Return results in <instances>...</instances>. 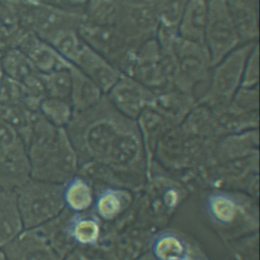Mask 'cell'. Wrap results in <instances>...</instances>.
Here are the masks:
<instances>
[{"label":"cell","instance_id":"obj_2","mask_svg":"<svg viewBox=\"0 0 260 260\" xmlns=\"http://www.w3.org/2000/svg\"><path fill=\"white\" fill-rule=\"evenodd\" d=\"M258 41L241 44L211 67L208 84L197 103L213 112L228 108L237 90L241 87L246 59Z\"/></svg>","mask_w":260,"mask_h":260},{"label":"cell","instance_id":"obj_27","mask_svg":"<svg viewBox=\"0 0 260 260\" xmlns=\"http://www.w3.org/2000/svg\"><path fill=\"white\" fill-rule=\"evenodd\" d=\"M61 5L70 9H82L88 0H60Z\"/></svg>","mask_w":260,"mask_h":260},{"label":"cell","instance_id":"obj_5","mask_svg":"<svg viewBox=\"0 0 260 260\" xmlns=\"http://www.w3.org/2000/svg\"><path fill=\"white\" fill-rule=\"evenodd\" d=\"M127 75L154 93L173 87V53L162 51L156 39L152 38L137 48Z\"/></svg>","mask_w":260,"mask_h":260},{"label":"cell","instance_id":"obj_14","mask_svg":"<svg viewBox=\"0 0 260 260\" xmlns=\"http://www.w3.org/2000/svg\"><path fill=\"white\" fill-rule=\"evenodd\" d=\"M226 3L242 44L258 41L259 0H226Z\"/></svg>","mask_w":260,"mask_h":260},{"label":"cell","instance_id":"obj_6","mask_svg":"<svg viewBox=\"0 0 260 260\" xmlns=\"http://www.w3.org/2000/svg\"><path fill=\"white\" fill-rule=\"evenodd\" d=\"M77 31L89 47L105 57L123 74L128 73L139 46L131 42L120 27L82 20Z\"/></svg>","mask_w":260,"mask_h":260},{"label":"cell","instance_id":"obj_30","mask_svg":"<svg viewBox=\"0 0 260 260\" xmlns=\"http://www.w3.org/2000/svg\"><path fill=\"white\" fill-rule=\"evenodd\" d=\"M177 260H189L186 256H184V257H182V258H179V259H177Z\"/></svg>","mask_w":260,"mask_h":260},{"label":"cell","instance_id":"obj_17","mask_svg":"<svg viewBox=\"0 0 260 260\" xmlns=\"http://www.w3.org/2000/svg\"><path fill=\"white\" fill-rule=\"evenodd\" d=\"M124 3L122 0H88L82 8L83 20L102 25H118Z\"/></svg>","mask_w":260,"mask_h":260},{"label":"cell","instance_id":"obj_1","mask_svg":"<svg viewBox=\"0 0 260 260\" xmlns=\"http://www.w3.org/2000/svg\"><path fill=\"white\" fill-rule=\"evenodd\" d=\"M65 129L79 162L128 171L141 166L146 156L136 121L119 113L106 95L89 110L74 113Z\"/></svg>","mask_w":260,"mask_h":260},{"label":"cell","instance_id":"obj_20","mask_svg":"<svg viewBox=\"0 0 260 260\" xmlns=\"http://www.w3.org/2000/svg\"><path fill=\"white\" fill-rule=\"evenodd\" d=\"M46 96L69 100L71 91V75L68 69L39 73Z\"/></svg>","mask_w":260,"mask_h":260},{"label":"cell","instance_id":"obj_16","mask_svg":"<svg viewBox=\"0 0 260 260\" xmlns=\"http://www.w3.org/2000/svg\"><path fill=\"white\" fill-rule=\"evenodd\" d=\"M258 150V129H250L238 133L226 134L215 146L218 157L236 158L246 156Z\"/></svg>","mask_w":260,"mask_h":260},{"label":"cell","instance_id":"obj_26","mask_svg":"<svg viewBox=\"0 0 260 260\" xmlns=\"http://www.w3.org/2000/svg\"><path fill=\"white\" fill-rule=\"evenodd\" d=\"M259 84V45L258 43L249 53L243 71L241 87H255Z\"/></svg>","mask_w":260,"mask_h":260},{"label":"cell","instance_id":"obj_22","mask_svg":"<svg viewBox=\"0 0 260 260\" xmlns=\"http://www.w3.org/2000/svg\"><path fill=\"white\" fill-rule=\"evenodd\" d=\"M153 254L158 260H177L185 256V246L176 236H162L153 245Z\"/></svg>","mask_w":260,"mask_h":260},{"label":"cell","instance_id":"obj_23","mask_svg":"<svg viewBox=\"0 0 260 260\" xmlns=\"http://www.w3.org/2000/svg\"><path fill=\"white\" fill-rule=\"evenodd\" d=\"M124 200L120 192L115 190H107L102 193L95 204V210L103 219H113L123 209Z\"/></svg>","mask_w":260,"mask_h":260},{"label":"cell","instance_id":"obj_29","mask_svg":"<svg viewBox=\"0 0 260 260\" xmlns=\"http://www.w3.org/2000/svg\"><path fill=\"white\" fill-rule=\"evenodd\" d=\"M3 77H4V70H3V69H2V67L0 66V82L2 81Z\"/></svg>","mask_w":260,"mask_h":260},{"label":"cell","instance_id":"obj_4","mask_svg":"<svg viewBox=\"0 0 260 260\" xmlns=\"http://www.w3.org/2000/svg\"><path fill=\"white\" fill-rule=\"evenodd\" d=\"M173 57L174 87L196 96L195 91L199 85L207 86L212 67L205 45L177 36L173 45Z\"/></svg>","mask_w":260,"mask_h":260},{"label":"cell","instance_id":"obj_8","mask_svg":"<svg viewBox=\"0 0 260 260\" xmlns=\"http://www.w3.org/2000/svg\"><path fill=\"white\" fill-rule=\"evenodd\" d=\"M105 95L119 113L136 120L150 106L154 92L133 77L122 74Z\"/></svg>","mask_w":260,"mask_h":260},{"label":"cell","instance_id":"obj_28","mask_svg":"<svg viewBox=\"0 0 260 260\" xmlns=\"http://www.w3.org/2000/svg\"><path fill=\"white\" fill-rule=\"evenodd\" d=\"M125 5H155V0H122Z\"/></svg>","mask_w":260,"mask_h":260},{"label":"cell","instance_id":"obj_21","mask_svg":"<svg viewBox=\"0 0 260 260\" xmlns=\"http://www.w3.org/2000/svg\"><path fill=\"white\" fill-rule=\"evenodd\" d=\"M259 86L240 87L232 99L228 110L238 114H249L258 112Z\"/></svg>","mask_w":260,"mask_h":260},{"label":"cell","instance_id":"obj_18","mask_svg":"<svg viewBox=\"0 0 260 260\" xmlns=\"http://www.w3.org/2000/svg\"><path fill=\"white\" fill-rule=\"evenodd\" d=\"M64 202L71 211L87 210L93 202L91 187L81 178H72L64 185Z\"/></svg>","mask_w":260,"mask_h":260},{"label":"cell","instance_id":"obj_11","mask_svg":"<svg viewBox=\"0 0 260 260\" xmlns=\"http://www.w3.org/2000/svg\"><path fill=\"white\" fill-rule=\"evenodd\" d=\"M196 103L197 98L195 95L186 93L173 86L154 93L149 107L159 112L173 125L178 126L184 121Z\"/></svg>","mask_w":260,"mask_h":260},{"label":"cell","instance_id":"obj_25","mask_svg":"<svg viewBox=\"0 0 260 260\" xmlns=\"http://www.w3.org/2000/svg\"><path fill=\"white\" fill-rule=\"evenodd\" d=\"M208 204L212 216L220 222H232L237 215L236 203L225 195H212Z\"/></svg>","mask_w":260,"mask_h":260},{"label":"cell","instance_id":"obj_9","mask_svg":"<svg viewBox=\"0 0 260 260\" xmlns=\"http://www.w3.org/2000/svg\"><path fill=\"white\" fill-rule=\"evenodd\" d=\"M87 75L106 94L123 74L86 43L72 64Z\"/></svg>","mask_w":260,"mask_h":260},{"label":"cell","instance_id":"obj_7","mask_svg":"<svg viewBox=\"0 0 260 260\" xmlns=\"http://www.w3.org/2000/svg\"><path fill=\"white\" fill-rule=\"evenodd\" d=\"M207 17L204 45L209 53L211 66L239 47V38L226 0H206Z\"/></svg>","mask_w":260,"mask_h":260},{"label":"cell","instance_id":"obj_3","mask_svg":"<svg viewBox=\"0 0 260 260\" xmlns=\"http://www.w3.org/2000/svg\"><path fill=\"white\" fill-rule=\"evenodd\" d=\"M64 185L40 180L20 185L16 200L22 226L36 229L60 215L65 209Z\"/></svg>","mask_w":260,"mask_h":260},{"label":"cell","instance_id":"obj_24","mask_svg":"<svg viewBox=\"0 0 260 260\" xmlns=\"http://www.w3.org/2000/svg\"><path fill=\"white\" fill-rule=\"evenodd\" d=\"M101 229L98 220L94 218L85 217L73 222L70 236L79 244L91 245L98 241Z\"/></svg>","mask_w":260,"mask_h":260},{"label":"cell","instance_id":"obj_12","mask_svg":"<svg viewBox=\"0 0 260 260\" xmlns=\"http://www.w3.org/2000/svg\"><path fill=\"white\" fill-rule=\"evenodd\" d=\"M18 236L14 242L9 243L13 250L12 260H62L46 235L31 231Z\"/></svg>","mask_w":260,"mask_h":260},{"label":"cell","instance_id":"obj_15","mask_svg":"<svg viewBox=\"0 0 260 260\" xmlns=\"http://www.w3.org/2000/svg\"><path fill=\"white\" fill-rule=\"evenodd\" d=\"M71 75V91L69 101L74 113H81L98 105L105 93L103 90L77 67H69Z\"/></svg>","mask_w":260,"mask_h":260},{"label":"cell","instance_id":"obj_13","mask_svg":"<svg viewBox=\"0 0 260 260\" xmlns=\"http://www.w3.org/2000/svg\"><path fill=\"white\" fill-rule=\"evenodd\" d=\"M206 17V0H186L177 25L178 36L184 40L204 45Z\"/></svg>","mask_w":260,"mask_h":260},{"label":"cell","instance_id":"obj_19","mask_svg":"<svg viewBox=\"0 0 260 260\" xmlns=\"http://www.w3.org/2000/svg\"><path fill=\"white\" fill-rule=\"evenodd\" d=\"M39 108L41 115L56 128H66L74 114L70 101L65 99L46 96Z\"/></svg>","mask_w":260,"mask_h":260},{"label":"cell","instance_id":"obj_10","mask_svg":"<svg viewBox=\"0 0 260 260\" xmlns=\"http://www.w3.org/2000/svg\"><path fill=\"white\" fill-rule=\"evenodd\" d=\"M22 52L39 73L68 69L71 64L56 49L32 31H27L22 39Z\"/></svg>","mask_w":260,"mask_h":260}]
</instances>
